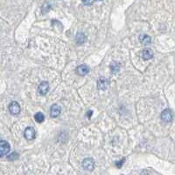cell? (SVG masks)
<instances>
[{
	"instance_id": "obj_1",
	"label": "cell",
	"mask_w": 175,
	"mask_h": 175,
	"mask_svg": "<svg viewBox=\"0 0 175 175\" xmlns=\"http://www.w3.org/2000/svg\"><path fill=\"white\" fill-rule=\"evenodd\" d=\"M10 145L9 143L5 140H0V157L6 155L10 152Z\"/></svg>"
},
{
	"instance_id": "obj_2",
	"label": "cell",
	"mask_w": 175,
	"mask_h": 175,
	"mask_svg": "<svg viewBox=\"0 0 175 175\" xmlns=\"http://www.w3.org/2000/svg\"><path fill=\"white\" fill-rule=\"evenodd\" d=\"M160 117H161L162 121H164V122H166V123L171 122V121L173 120V112H172V110H171V109H167L163 110V111H162V113H161Z\"/></svg>"
},
{
	"instance_id": "obj_3",
	"label": "cell",
	"mask_w": 175,
	"mask_h": 175,
	"mask_svg": "<svg viewBox=\"0 0 175 175\" xmlns=\"http://www.w3.org/2000/svg\"><path fill=\"white\" fill-rule=\"evenodd\" d=\"M82 167L87 171H93L95 167V161L91 158L85 159L82 162Z\"/></svg>"
},
{
	"instance_id": "obj_4",
	"label": "cell",
	"mask_w": 175,
	"mask_h": 175,
	"mask_svg": "<svg viewBox=\"0 0 175 175\" xmlns=\"http://www.w3.org/2000/svg\"><path fill=\"white\" fill-rule=\"evenodd\" d=\"M24 135L28 141H31V140H33L36 137V131L32 127H27L24 132Z\"/></svg>"
},
{
	"instance_id": "obj_5",
	"label": "cell",
	"mask_w": 175,
	"mask_h": 175,
	"mask_svg": "<svg viewBox=\"0 0 175 175\" xmlns=\"http://www.w3.org/2000/svg\"><path fill=\"white\" fill-rule=\"evenodd\" d=\"M9 111L12 115H18L20 113V106L17 102H12L9 105Z\"/></svg>"
},
{
	"instance_id": "obj_6",
	"label": "cell",
	"mask_w": 175,
	"mask_h": 175,
	"mask_svg": "<svg viewBox=\"0 0 175 175\" xmlns=\"http://www.w3.org/2000/svg\"><path fill=\"white\" fill-rule=\"evenodd\" d=\"M109 85V82L106 77H101L97 82V86L100 90H105Z\"/></svg>"
},
{
	"instance_id": "obj_7",
	"label": "cell",
	"mask_w": 175,
	"mask_h": 175,
	"mask_svg": "<svg viewBox=\"0 0 175 175\" xmlns=\"http://www.w3.org/2000/svg\"><path fill=\"white\" fill-rule=\"evenodd\" d=\"M48 90H49V83L47 82H40L38 89L39 94L41 95V96H45L46 93L48 92Z\"/></svg>"
},
{
	"instance_id": "obj_8",
	"label": "cell",
	"mask_w": 175,
	"mask_h": 175,
	"mask_svg": "<svg viewBox=\"0 0 175 175\" xmlns=\"http://www.w3.org/2000/svg\"><path fill=\"white\" fill-rule=\"evenodd\" d=\"M89 73V68L87 65H81L76 69V74L78 76H84L88 75Z\"/></svg>"
},
{
	"instance_id": "obj_9",
	"label": "cell",
	"mask_w": 175,
	"mask_h": 175,
	"mask_svg": "<svg viewBox=\"0 0 175 175\" xmlns=\"http://www.w3.org/2000/svg\"><path fill=\"white\" fill-rule=\"evenodd\" d=\"M61 107L59 106L58 104H53V106L51 107L50 109V113H51V116L52 117H57L59 116L61 114Z\"/></svg>"
},
{
	"instance_id": "obj_10",
	"label": "cell",
	"mask_w": 175,
	"mask_h": 175,
	"mask_svg": "<svg viewBox=\"0 0 175 175\" xmlns=\"http://www.w3.org/2000/svg\"><path fill=\"white\" fill-rule=\"evenodd\" d=\"M142 57H143V59L145 60V61L152 59V57H153V52H152V49H150V48L145 49V50L143 51V53H142Z\"/></svg>"
},
{
	"instance_id": "obj_11",
	"label": "cell",
	"mask_w": 175,
	"mask_h": 175,
	"mask_svg": "<svg viewBox=\"0 0 175 175\" xmlns=\"http://www.w3.org/2000/svg\"><path fill=\"white\" fill-rule=\"evenodd\" d=\"M139 41L143 44V45H149L152 42V39L149 35L147 34H141L139 36Z\"/></svg>"
},
{
	"instance_id": "obj_12",
	"label": "cell",
	"mask_w": 175,
	"mask_h": 175,
	"mask_svg": "<svg viewBox=\"0 0 175 175\" xmlns=\"http://www.w3.org/2000/svg\"><path fill=\"white\" fill-rule=\"evenodd\" d=\"M76 41L78 45H82V44L85 43V41H86V36L84 35V33H82V32H78V33L76 34Z\"/></svg>"
},
{
	"instance_id": "obj_13",
	"label": "cell",
	"mask_w": 175,
	"mask_h": 175,
	"mask_svg": "<svg viewBox=\"0 0 175 175\" xmlns=\"http://www.w3.org/2000/svg\"><path fill=\"white\" fill-rule=\"evenodd\" d=\"M109 68L111 69V72H112V73H117V72H119V70H120V64H119L118 62H116V61H113V62L110 64Z\"/></svg>"
},
{
	"instance_id": "obj_14",
	"label": "cell",
	"mask_w": 175,
	"mask_h": 175,
	"mask_svg": "<svg viewBox=\"0 0 175 175\" xmlns=\"http://www.w3.org/2000/svg\"><path fill=\"white\" fill-rule=\"evenodd\" d=\"M34 118H35V120L38 123H42L44 121V119H45V116H44V115L42 114L41 112H39V113L35 115Z\"/></svg>"
},
{
	"instance_id": "obj_15",
	"label": "cell",
	"mask_w": 175,
	"mask_h": 175,
	"mask_svg": "<svg viewBox=\"0 0 175 175\" xmlns=\"http://www.w3.org/2000/svg\"><path fill=\"white\" fill-rule=\"evenodd\" d=\"M19 158V155L16 153V152H13V153H12L9 157H8V160H14L16 159H18Z\"/></svg>"
},
{
	"instance_id": "obj_16",
	"label": "cell",
	"mask_w": 175,
	"mask_h": 175,
	"mask_svg": "<svg viewBox=\"0 0 175 175\" xmlns=\"http://www.w3.org/2000/svg\"><path fill=\"white\" fill-rule=\"evenodd\" d=\"M95 0H82V3H83L85 5H91L92 4L94 3Z\"/></svg>"
},
{
	"instance_id": "obj_17",
	"label": "cell",
	"mask_w": 175,
	"mask_h": 175,
	"mask_svg": "<svg viewBox=\"0 0 175 175\" xmlns=\"http://www.w3.org/2000/svg\"><path fill=\"white\" fill-rule=\"evenodd\" d=\"M123 162H124V159H123V160H120V161H117V162L116 163V166L118 168H120L122 167L123 164Z\"/></svg>"
},
{
	"instance_id": "obj_18",
	"label": "cell",
	"mask_w": 175,
	"mask_h": 175,
	"mask_svg": "<svg viewBox=\"0 0 175 175\" xmlns=\"http://www.w3.org/2000/svg\"><path fill=\"white\" fill-rule=\"evenodd\" d=\"M98 1H102V0H98Z\"/></svg>"
}]
</instances>
